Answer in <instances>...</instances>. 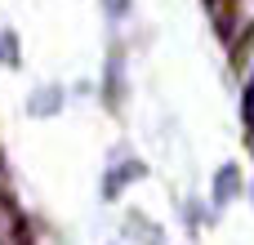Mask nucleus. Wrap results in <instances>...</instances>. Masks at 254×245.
I'll list each match as a JSON object with an SVG mask.
<instances>
[{
    "label": "nucleus",
    "mask_w": 254,
    "mask_h": 245,
    "mask_svg": "<svg viewBox=\"0 0 254 245\" xmlns=\"http://www.w3.org/2000/svg\"><path fill=\"white\" fill-rule=\"evenodd\" d=\"M0 62H4V67H18V62H22V54H18V36L4 31V27H0Z\"/></svg>",
    "instance_id": "nucleus-6"
},
{
    "label": "nucleus",
    "mask_w": 254,
    "mask_h": 245,
    "mask_svg": "<svg viewBox=\"0 0 254 245\" xmlns=\"http://www.w3.org/2000/svg\"><path fill=\"white\" fill-rule=\"evenodd\" d=\"M63 98H67V94H63V85H40V89H31L27 112H31V116H40V121H45V116H58V112H63Z\"/></svg>",
    "instance_id": "nucleus-3"
},
{
    "label": "nucleus",
    "mask_w": 254,
    "mask_h": 245,
    "mask_svg": "<svg viewBox=\"0 0 254 245\" xmlns=\"http://www.w3.org/2000/svg\"><path fill=\"white\" fill-rule=\"evenodd\" d=\"M103 98H107V107H121V103H125V49H121V45L107 54V71H103Z\"/></svg>",
    "instance_id": "nucleus-2"
},
{
    "label": "nucleus",
    "mask_w": 254,
    "mask_h": 245,
    "mask_svg": "<svg viewBox=\"0 0 254 245\" xmlns=\"http://www.w3.org/2000/svg\"><path fill=\"white\" fill-rule=\"evenodd\" d=\"M103 9H107V18H125L129 13V0H103Z\"/></svg>",
    "instance_id": "nucleus-7"
},
{
    "label": "nucleus",
    "mask_w": 254,
    "mask_h": 245,
    "mask_svg": "<svg viewBox=\"0 0 254 245\" xmlns=\"http://www.w3.org/2000/svg\"><path fill=\"white\" fill-rule=\"evenodd\" d=\"M125 237H129V241H138V245H165L161 228H152L138 210H129V214H125Z\"/></svg>",
    "instance_id": "nucleus-4"
},
{
    "label": "nucleus",
    "mask_w": 254,
    "mask_h": 245,
    "mask_svg": "<svg viewBox=\"0 0 254 245\" xmlns=\"http://www.w3.org/2000/svg\"><path fill=\"white\" fill-rule=\"evenodd\" d=\"M241 196V170L237 165H223L219 174H214V205H228V201H237Z\"/></svg>",
    "instance_id": "nucleus-5"
},
{
    "label": "nucleus",
    "mask_w": 254,
    "mask_h": 245,
    "mask_svg": "<svg viewBox=\"0 0 254 245\" xmlns=\"http://www.w3.org/2000/svg\"><path fill=\"white\" fill-rule=\"evenodd\" d=\"M116 161H121V165H112V170H107V179H103V196H107V201H112L116 192H125V183H138V179L147 174V165H143V161H134L129 152H116Z\"/></svg>",
    "instance_id": "nucleus-1"
}]
</instances>
